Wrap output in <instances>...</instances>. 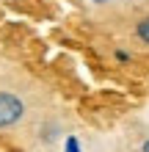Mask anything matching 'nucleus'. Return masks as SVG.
I'll use <instances>...</instances> for the list:
<instances>
[{
	"instance_id": "obj_1",
	"label": "nucleus",
	"mask_w": 149,
	"mask_h": 152,
	"mask_svg": "<svg viewBox=\"0 0 149 152\" xmlns=\"http://www.w3.org/2000/svg\"><path fill=\"white\" fill-rule=\"evenodd\" d=\"M25 116V105L17 94L0 91V127H11Z\"/></svg>"
},
{
	"instance_id": "obj_2",
	"label": "nucleus",
	"mask_w": 149,
	"mask_h": 152,
	"mask_svg": "<svg viewBox=\"0 0 149 152\" xmlns=\"http://www.w3.org/2000/svg\"><path fill=\"white\" fill-rule=\"evenodd\" d=\"M135 33H138V39H141V42L149 44V17H144V20L135 25Z\"/></svg>"
},
{
	"instance_id": "obj_3",
	"label": "nucleus",
	"mask_w": 149,
	"mask_h": 152,
	"mask_svg": "<svg viewBox=\"0 0 149 152\" xmlns=\"http://www.w3.org/2000/svg\"><path fill=\"white\" fill-rule=\"evenodd\" d=\"M64 147H66V152H80V141H77L75 136H66Z\"/></svg>"
},
{
	"instance_id": "obj_4",
	"label": "nucleus",
	"mask_w": 149,
	"mask_h": 152,
	"mask_svg": "<svg viewBox=\"0 0 149 152\" xmlns=\"http://www.w3.org/2000/svg\"><path fill=\"white\" fill-rule=\"evenodd\" d=\"M141 152H149V141H146V144H144V147H141Z\"/></svg>"
},
{
	"instance_id": "obj_5",
	"label": "nucleus",
	"mask_w": 149,
	"mask_h": 152,
	"mask_svg": "<svg viewBox=\"0 0 149 152\" xmlns=\"http://www.w3.org/2000/svg\"><path fill=\"white\" fill-rule=\"evenodd\" d=\"M97 3H105V0H97Z\"/></svg>"
}]
</instances>
